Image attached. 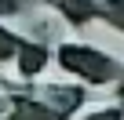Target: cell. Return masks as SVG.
Returning <instances> with one entry per match:
<instances>
[{
  "label": "cell",
  "mask_w": 124,
  "mask_h": 120,
  "mask_svg": "<svg viewBox=\"0 0 124 120\" xmlns=\"http://www.w3.org/2000/svg\"><path fill=\"white\" fill-rule=\"evenodd\" d=\"M62 62H66L70 69H80V73H88L91 80H106V77L113 73V66L106 62L102 55H95L91 47H70V51H62Z\"/></svg>",
  "instance_id": "obj_1"
},
{
  "label": "cell",
  "mask_w": 124,
  "mask_h": 120,
  "mask_svg": "<svg viewBox=\"0 0 124 120\" xmlns=\"http://www.w3.org/2000/svg\"><path fill=\"white\" fill-rule=\"evenodd\" d=\"M91 120H120L117 113H102V116H91Z\"/></svg>",
  "instance_id": "obj_2"
}]
</instances>
